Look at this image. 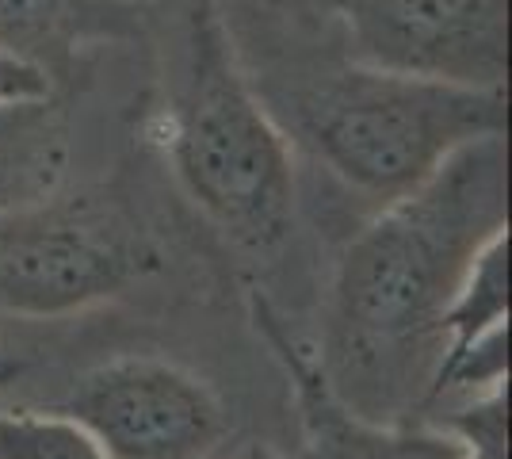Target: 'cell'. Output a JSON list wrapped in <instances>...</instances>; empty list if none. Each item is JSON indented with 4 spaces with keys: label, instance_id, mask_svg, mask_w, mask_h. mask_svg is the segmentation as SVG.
<instances>
[{
    "label": "cell",
    "instance_id": "cell-1",
    "mask_svg": "<svg viewBox=\"0 0 512 459\" xmlns=\"http://www.w3.org/2000/svg\"><path fill=\"white\" fill-rule=\"evenodd\" d=\"M509 134L451 150L383 203L344 249L329 303V391L348 414L421 406L444 349V310L474 253L509 230Z\"/></svg>",
    "mask_w": 512,
    "mask_h": 459
},
{
    "label": "cell",
    "instance_id": "cell-2",
    "mask_svg": "<svg viewBox=\"0 0 512 459\" xmlns=\"http://www.w3.org/2000/svg\"><path fill=\"white\" fill-rule=\"evenodd\" d=\"M283 134H295L352 192L379 203L417 188L451 150L509 134L505 88H467L344 62L295 85H253Z\"/></svg>",
    "mask_w": 512,
    "mask_h": 459
},
{
    "label": "cell",
    "instance_id": "cell-3",
    "mask_svg": "<svg viewBox=\"0 0 512 459\" xmlns=\"http://www.w3.org/2000/svg\"><path fill=\"white\" fill-rule=\"evenodd\" d=\"M169 153L184 192L234 241L272 249L287 238L295 215L287 134L256 96L234 31L211 0H192L184 16Z\"/></svg>",
    "mask_w": 512,
    "mask_h": 459
},
{
    "label": "cell",
    "instance_id": "cell-4",
    "mask_svg": "<svg viewBox=\"0 0 512 459\" xmlns=\"http://www.w3.org/2000/svg\"><path fill=\"white\" fill-rule=\"evenodd\" d=\"M153 268L142 230L96 196L0 211V314L65 318L123 295Z\"/></svg>",
    "mask_w": 512,
    "mask_h": 459
},
{
    "label": "cell",
    "instance_id": "cell-5",
    "mask_svg": "<svg viewBox=\"0 0 512 459\" xmlns=\"http://www.w3.org/2000/svg\"><path fill=\"white\" fill-rule=\"evenodd\" d=\"M352 62L425 81L505 88L509 0H333Z\"/></svg>",
    "mask_w": 512,
    "mask_h": 459
},
{
    "label": "cell",
    "instance_id": "cell-6",
    "mask_svg": "<svg viewBox=\"0 0 512 459\" xmlns=\"http://www.w3.org/2000/svg\"><path fill=\"white\" fill-rule=\"evenodd\" d=\"M107 459H207L226 440L218 394L165 360L123 356L100 364L62 406Z\"/></svg>",
    "mask_w": 512,
    "mask_h": 459
},
{
    "label": "cell",
    "instance_id": "cell-7",
    "mask_svg": "<svg viewBox=\"0 0 512 459\" xmlns=\"http://www.w3.org/2000/svg\"><path fill=\"white\" fill-rule=\"evenodd\" d=\"M142 35L134 0H0V50L50 85L81 66L92 46Z\"/></svg>",
    "mask_w": 512,
    "mask_h": 459
},
{
    "label": "cell",
    "instance_id": "cell-8",
    "mask_svg": "<svg viewBox=\"0 0 512 459\" xmlns=\"http://www.w3.org/2000/svg\"><path fill=\"white\" fill-rule=\"evenodd\" d=\"M256 322L268 333V341L287 360V368H295L306 417L314 421L318 440L337 459H467L463 448L448 437L444 429H406V425H367V417H352L337 402V394L329 391V383L321 379L310 364H302L299 349H291L279 333L276 318L260 306Z\"/></svg>",
    "mask_w": 512,
    "mask_h": 459
},
{
    "label": "cell",
    "instance_id": "cell-9",
    "mask_svg": "<svg viewBox=\"0 0 512 459\" xmlns=\"http://www.w3.org/2000/svg\"><path fill=\"white\" fill-rule=\"evenodd\" d=\"M69 115L50 96L0 104V211L54 196L69 169Z\"/></svg>",
    "mask_w": 512,
    "mask_h": 459
},
{
    "label": "cell",
    "instance_id": "cell-10",
    "mask_svg": "<svg viewBox=\"0 0 512 459\" xmlns=\"http://www.w3.org/2000/svg\"><path fill=\"white\" fill-rule=\"evenodd\" d=\"M493 326H509V230L490 238L474 253L463 284L451 295L448 310H444V349H440V360H436V372L428 379L425 402H432L440 379Z\"/></svg>",
    "mask_w": 512,
    "mask_h": 459
},
{
    "label": "cell",
    "instance_id": "cell-11",
    "mask_svg": "<svg viewBox=\"0 0 512 459\" xmlns=\"http://www.w3.org/2000/svg\"><path fill=\"white\" fill-rule=\"evenodd\" d=\"M0 459H107L69 414L0 410Z\"/></svg>",
    "mask_w": 512,
    "mask_h": 459
},
{
    "label": "cell",
    "instance_id": "cell-12",
    "mask_svg": "<svg viewBox=\"0 0 512 459\" xmlns=\"http://www.w3.org/2000/svg\"><path fill=\"white\" fill-rule=\"evenodd\" d=\"M444 433L455 437L467 459H509V391L505 383L470 406L444 417Z\"/></svg>",
    "mask_w": 512,
    "mask_h": 459
},
{
    "label": "cell",
    "instance_id": "cell-13",
    "mask_svg": "<svg viewBox=\"0 0 512 459\" xmlns=\"http://www.w3.org/2000/svg\"><path fill=\"white\" fill-rule=\"evenodd\" d=\"M54 85L46 81L43 73H35L31 66H23L16 58H8L0 50V104L8 100H35V96H50Z\"/></svg>",
    "mask_w": 512,
    "mask_h": 459
},
{
    "label": "cell",
    "instance_id": "cell-14",
    "mask_svg": "<svg viewBox=\"0 0 512 459\" xmlns=\"http://www.w3.org/2000/svg\"><path fill=\"white\" fill-rule=\"evenodd\" d=\"M23 372H27V352H20L0 337V391H8Z\"/></svg>",
    "mask_w": 512,
    "mask_h": 459
},
{
    "label": "cell",
    "instance_id": "cell-15",
    "mask_svg": "<svg viewBox=\"0 0 512 459\" xmlns=\"http://www.w3.org/2000/svg\"><path fill=\"white\" fill-rule=\"evenodd\" d=\"M241 459H276V456H272V452H264V448H249Z\"/></svg>",
    "mask_w": 512,
    "mask_h": 459
}]
</instances>
